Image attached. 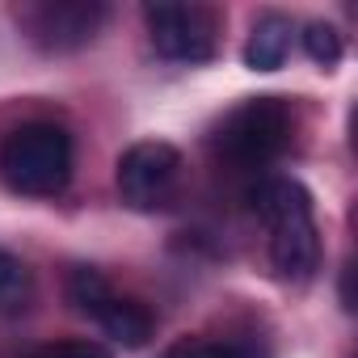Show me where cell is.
<instances>
[{
	"instance_id": "obj_11",
	"label": "cell",
	"mask_w": 358,
	"mask_h": 358,
	"mask_svg": "<svg viewBox=\"0 0 358 358\" xmlns=\"http://www.w3.org/2000/svg\"><path fill=\"white\" fill-rule=\"evenodd\" d=\"M299 43H303V51H308V59L320 64V68H333V64L341 59V51H345L337 26H329V22H308L303 34H299Z\"/></svg>"
},
{
	"instance_id": "obj_2",
	"label": "cell",
	"mask_w": 358,
	"mask_h": 358,
	"mask_svg": "<svg viewBox=\"0 0 358 358\" xmlns=\"http://www.w3.org/2000/svg\"><path fill=\"white\" fill-rule=\"evenodd\" d=\"M0 177L26 199L64 194L72 182V135L55 122H22L0 143Z\"/></svg>"
},
{
	"instance_id": "obj_6",
	"label": "cell",
	"mask_w": 358,
	"mask_h": 358,
	"mask_svg": "<svg viewBox=\"0 0 358 358\" xmlns=\"http://www.w3.org/2000/svg\"><path fill=\"white\" fill-rule=\"evenodd\" d=\"M143 22H148V38L160 59L207 64L220 51V17L207 5L156 0V5H143Z\"/></svg>"
},
{
	"instance_id": "obj_12",
	"label": "cell",
	"mask_w": 358,
	"mask_h": 358,
	"mask_svg": "<svg viewBox=\"0 0 358 358\" xmlns=\"http://www.w3.org/2000/svg\"><path fill=\"white\" fill-rule=\"evenodd\" d=\"M26 358H114V354L97 341H51V345L30 350Z\"/></svg>"
},
{
	"instance_id": "obj_5",
	"label": "cell",
	"mask_w": 358,
	"mask_h": 358,
	"mask_svg": "<svg viewBox=\"0 0 358 358\" xmlns=\"http://www.w3.org/2000/svg\"><path fill=\"white\" fill-rule=\"evenodd\" d=\"M68 299L76 303V312H85L89 320H97V324L106 329V337H114V341L127 345V350L148 345L152 333H156L152 312H148L139 299L118 295V291L110 287V278H106L101 270H93V266L72 270V278H68Z\"/></svg>"
},
{
	"instance_id": "obj_3",
	"label": "cell",
	"mask_w": 358,
	"mask_h": 358,
	"mask_svg": "<svg viewBox=\"0 0 358 358\" xmlns=\"http://www.w3.org/2000/svg\"><path fill=\"white\" fill-rule=\"evenodd\" d=\"M295 139V110L282 97H249L232 106L215 131H211V152L236 169H266L274 164Z\"/></svg>"
},
{
	"instance_id": "obj_7",
	"label": "cell",
	"mask_w": 358,
	"mask_h": 358,
	"mask_svg": "<svg viewBox=\"0 0 358 358\" xmlns=\"http://www.w3.org/2000/svg\"><path fill=\"white\" fill-rule=\"evenodd\" d=\"M106 17L110 5H101V0H38V5L17 9L22 34L47 55H68L89 47L101 34Z\"/></svg>"
},
{
	"instance_id": "obj_1",
	"label": "cell",
	"mask_w": 358,
	"mask_h": 358,
	"mask_svg": "<svg viewBox=\"0 0 358 358\" xmlns=\"http://www.w3.org/2000/svg\"><path fill=\"white\" fill-rule=\"evenodd\" d=\"M249 203L270 232V262L278 278L291 287L312 282L320 270V228H316L312 194L295 177H262Z\"/></svg>"
},
{
	"instance_id": "obj_9",
	"label": "cell",
	"mask_w": 358,
	"mask_h": 358,
	"mask_svg": "<svg viewBox=\"0 0 358 358\" xmlns=\"http://www.w3.org/2000/svg\"><path fill=\"white\" fill-rule=\"evenodd\" d=\"M164 358H270V350L257 337H182Z\"/></svg>"
},
{
	"instance_id": "obj_10",
	"label": "cell",
	"mask_w": 358,
	"mask_h": 358,
	"mask_svg": "<svg viewBox=\"0 0 358 358\" xmlns=\"http://www.w3.org/2000/svg\"><path fill=\"white\" fill-rule=\"evenodd\" d=\"M34 299V274L22 257L0 249V316H22Z\"/></svg>"
},
{
	"instance_id": "obj_4",
	"label": "cell",
	"mask_w": 358,
	"mask_h": 358,
	"mask_svg": "<svg viewBox=\"0 0 358 358\" xmlns=\"http://www.w3.org/2000/svg\"><path fill=\"white\" fill-rule=\"evenodd\" d=\"M182 152L164 139H143V143H131L118 164H114V186H118V199L131 207V211H143V215H156V211H169L177 203V190H182Z\"/></svg>"
},
{
	"instance_id": "obj_8",
	"label": "cell",
	"mask_w": 358,
	"mask_h": 358,
	"mask_svg": "<svg viewBox=\"0 0 358 358\" xmlns=\"http://www.w3.org/2000/svg\"><path fill=\"white\" fill-rule=\"evenodd\" d=\"M291 43H295V22L282 13H266V17H257L253 34L245 43V64L253 72H278L287 64Z\"/></svg>"
}]
</instances>
